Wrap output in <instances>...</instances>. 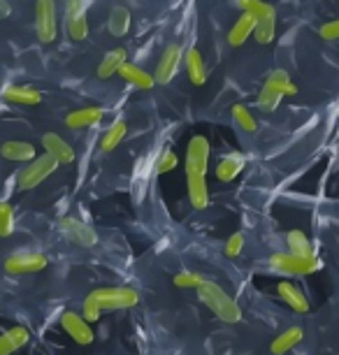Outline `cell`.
Wrapping results in <instances>:
<instances>
[{"instance_id":"cell-17","label":"cell","mask_w":339,"mask_h":355,"mask_svg":"<svg viewBox=\"0 0 339 355\" xmlns=\"http://www.w3.org/2000/svg\"><path fill=\"white\" fill-rule=\"evenodd\" d=\"M186 189H189V200L195 209H205L209 205L207 177L205 174H186Z\"/></svg>"},{"instance_id":"cell-14","label":"cell","mask_w":339,"mask_h":355,"mask_svg":"<svg viewBox=\"0 0 339 355\" xmlns=\"http://www.w3.org/2000/svg\"><path fill=\"white\" fill-rule=\"evenodd\" d=\"M244 167H247V156H244V153L232 151V153H228V156H223L221 160H218L216 179H218V182H223V184L235 182L239 174H242Z\"/></svg>"},{"instance_id":"cell-5","label":"cell","mask_w":339,"mask_h":355,"mask_svg":"<svg viewBox=\"0 0 339 355\" xmlns=\"http://www.w3.org/2000/svg\"><path fill=\"white\" fill-rule=\"evenodd\" d=\"M58 230H61V234L68 242L84 246V249H91V246L98 244L96 230H93L89 223H84V220H79L75 216H63L58 220Z\"/></svg>"},{"instance_id":"cell-19","label":"cell","mask_w":339,"mask_h":355,"mask_svg":"<svg viewBox=\"0 0 339 355\" xmlns=\"http://www.w3.org/2000/svg\"><path fill=\"white\" fill-rule=\"evenodd\" d=\"M254 28H256V17L249 15V12H242V17H239L228 31V44L242 46L251 35H254Z\"/></svg>"},{"instance_id":"cell-8","label":"cell","mask_w":339,"mask_h":355,"mask_svg":"<svg viewBox=\"0 0 339 355\" xmlns=\"http://www.w3.org/2000/svg\"><path fill=\"white\" fill-rule=\"evenodd\" d=\"M184 61V46L172 42L165 46V51L161 53V58H158L156 63V84H170L172 79H175V75L179 72V65H182Z\"/></svg>"},{"instance_id":"cell-30","label":"cell","mask_w":339,"mask_h":355,"mask_svg":"<svg viewBox=\"0 0 339 355\" xmlns=\"http://www.w3.org/2000/svg\"><path fill=\"white\" fill-rule=\"evenodd\" d=\"M65 31H68L70 40H75V42H82V40L89 37V21H86V15L65 19Z\"/></svg>"},{"instance_id":"cell-37","label":"cell","mask_w":339,"mask_h":355,"mask_svg":"<svg viewBox=\"0 0 339 355\" xmlns=\"http://www.w3.org/2000/svg\"><path fill=\"white\" fill-rule=\"evenodd\" d=\"M86 8H89V0H65V19L84 17Z\"/></svg>"},{"instance_id":"cell-6","label":"cell","mask_w":339,"mask_h":355,"mask_svg":"<svg viewBox=\"0 0 339 355\" xmlns=\"http://www.w3.org/2000/svg\"><path fill=\"white\" fill-rule=\"evenodd\" d=\"M209 153V139L205 135H193L186 144V174H207Z\"/></svg>"},{"instance_id":"cell-12","label":"cell","mask_w":339,"mask_h":355,"mask_svg":"<svg viewBox=\"0 0 339 355\" xmlns=\"http://www.w3.org/2000/svg\"><path fill=\"white\" fill-rule=\"evenodd\" d=\"M277 295L284 300L286 304L290 306L297 313H307L309 311V300L307 295L302 293L300 286H295L293 281H279L277 284Z\"/></svg>"},{"instance_id":"cell-21","label":"cell","mask_w":339,"mask_h":355,"mask_svg":"<svg viewBox=\"0 0 339 355\" xmlns=\"http://www.w3.org/2000/svg\"><path fill=\"white\" fill-rule=\"evenodd\" d=\"M302 339H304L302 327H297V325L286 327V330L281 334H277V339L270 344V351H272V355H286L288 351H293Z\"/></svg>"},{"instance_id":"cell-22","label":"cell","mask_w":339,"mask_h":355,"mask_svg":"<svg viewBox=\"0 0 339 355\" xmlns=\"http://www.w3.org/2000/svg\"><path fill=\"white\" fill-rule=\"evenodd\" d=\"M284 239H286V246H288L290 253L302 256V258H316L314 244H311V239L302 230H288L284 234Z\"/></svg>"},{"instance_id":"cell-1","label":"cell","mask_w":339,"mask_h":355,"mask_svg":"<svg viewBox=\"0 0 339 355\" xmlns=\"http://www.w3.org/2000/svg\"><path fill=\"white\" fill-rule=\"evenodd\" d=\"M195 291H198V297H200V302L207 306V309L214 313L216 318H221L223 323L235 325V323L242 320V309H239V304L230 297L228 293L223 291L221 286L214 284V281L205 279L202 284L195 288Z\"/></svg>"},{"instance_id":"cell-40","label":"cell","mask_w":339,"mask_h":355,"mask_svg":"<svg viewBox=\"0 0 339 355\" xmlns=\"http://www.w3.org/2000/svg\"><path fill=\"white\" fill-rule=\"evenodd\" d=\"M12 15V8L8 0H0V19H8Z\"/></svg>"},{"instance_id":"cell-23","label":"cell","mask_w":339,"mask_h":355,"mask_svg":"<svg viewBox=\"0 0 339 355\" xmlns=\"http://www.w3.org/2000/svg\"><path fill=\"white\" fill-rule=\"evenodd\" d=\"M125 58H128V53H125L123 46H116V49H112L105 53V58L101 61V65H98V70H96V75L101 77V79H110V77H114L119 68L125 63Z\"/></svg>"},{"instance_id":"cell-10","label":"cell","mask_w":339,"mask_h":355,"mask_svg":"<svg viewBox=\"0 0 339 355\" xmlns=\"http://www.w3.org/2000/svg\"><path fill=\"white\" fill-rule=\"evenodd\" d=\"M61 327L70 334L72 341L79 344V346H89V344H93V339H96V334H93L89 320H86L82 313L65 311L61 316Z\"/></svg>"},{"instance_id":"cell-3","label":"cell","mask_w":339,"mask_h":355,"mask_svg":"<svg viewBox=\"0 0 339 355\" xmlns=\"http://www.w3.org/2000/svg\"><path fill=\"white\" fill-rule=\"evenodd\" d=\"M268 267L277 274H286V277H309V274H316L323 265L318 258H302L290 251H279L268 258Z\"/></svg>"},{"instance_id":"cell-4","label":"cell","mask_w":339,"mask_h":355,"mask_svg":"<svg viewBox=\"0 0 339 355\" xmlns=\"http://www.w3.org/2000/svg\"><path fill=\"white\" fill-rule=\"evenodd\" d=\"M56 167H58V160L54 156H49V153L35 156L33 160H28V165H26L21 172L17 174V189L19 191L35 189V186H40L44 179H49L51 174L56 172Z\"/></svg>"},{"instance_id":"cell-11","label":"cell","mask_w":339,"mask_h":355,"mask_svg":"<svg viewBox=\"0 0 339 355\" xmlns=\"http://www.w3.org/2000/svg\"><path fill=\"white\" fill-rule=\"evenodd\" d=\"M42 146H44V151L49 153V156H54L58 160V165L75 163V149H72V146L65 142L61 135H56V132H44Z\"/></svg>"},{"instance_id":"cell-2","label":"cell","mask_w":339,"mask_h":355,"mask_svg":"<svg viewBox=\"0 0 339 355\" xmlns=\"http://www.w3.org/2000/svg\"><path fill=\"white\" fill-rule=\"evenodd\" d=\"M86 297L101 311H116V309H132L139 304V293L130 286H107L96 288Z\"/></svg>"},{"instance_id":"cell-33","label":"cell","mask_w":339,"mask_h":355,"mask_svg":"<svg viewBox=\"0 0 339 355\" xmlns=\"http://www.w3.org/2000/svg\"><path fill=\"white\" fill-rule=\"evenodd\" d=\"M205 281L202 274H198V272H189V270H184V272H177L175 277H172V284H175L177 288H198Z\"/></svg>"},{"instance_id":"cell-28","label":"cell","mask_w":339,"mask_h":355,"mask_svg":"<svg viewBox=\"0 0 339 355\" xmlns=\"http://www.w3.org/2000/svg\"><path fill=\"white\" fill-rule=\"evenodd\" d=\"M107 28H110V33L114 37H123L125 33L130 31V12H128V8H123V5H116V8L110 12Z\"/></svg>"},{"instance_id":"cell-41","label":"cell","mask_w":339,"mask_h":355,"mask_svg":"<svg viewBox=\"0 0 339 355\" xmlns=\"http://www.w3.org/2000/svg\"><path fill=\"white\" fill-rule=\"evenodd\" d=\"M230 355H249V353H230Z\"/></svg>"},{"instance_id":"cell-9","label":"cell","mask_w":339,"mask_h":355,"mask_svg":"<svg viewBox=\"0 0 339 355\" xmlns=\"http://www.w3.org/2000/svg\"><path fill=\"white\" fill-rule=\"evenodd\" d=\"M46 256L40 251H19L5 260V272L8 274H33V272H42L46 267Z\"/></svg>"},{"instance_id":"cell-7","label":"cell","mask_w":339,"mask_h":355,"mask_svg":"<svg viewBox=\"0 0 339 355\" xmlns=\"http://www.w3.org/2000/svg\"><path fill=\"white\" fill-rule=\"evenodd\" d=\"M35 33L42 44L56 40V5L54 0H37L35 3Z\"/></svg>"},{"instance_id":"cell-27","label":"cell","mask_w":339,"mask_h":355,"mask_svg":"<svg viewBox=\"0 0 339 355\" xmlns=\"http://www.w3.org/2000/svg\"><path fill=\"white\" fill-rule=\"evenodd\" d=\"M125 132H128V125H125V121H121V119H119V121H114L107 130L103 132V137H101V151L103 153L114 151L116 146L123 142Z\"/></svg>"},{"instance_id":"cell-31","label":"cell","mask_w":339,"mask_h":355,"mask_svg":"<svg viewBox=\"0 0 339 355\" xmlns=\"http://www.w3.org/2000/svg\"><path fill=\"white\" fill-rule=\"evenodd\" d=\"M284 100L281 93H277L275 89H270V86H263L261 93H258V100H256V105L261 107L263 112H275L279 103Z\"/></svg>"},{"instance_id":"cell-26","label":"cell","mask_w":339,"mask_h":355,"mask_svg":"<svg viewBox=\"0 0 339 355\" xmlns=\"http://www.w3.org/2000/svg\"><path fill=\"white\" fill-rule=\"evenodd\" d=\"M263 86H270V89H275L277 93H281L284 98L297 96V86L290 82V77L286 70H272Z\"/></svg>"},{"instance_id":"cell-35","label":"cell","mask_w":339,"mask_h":355,"mask_svg":"<svg viewBox=\"0 0 339 355\" xmlns=\"http://www.w3.org/2000/svg\"><path fill=\"white\" fill-rule=\"evenodd\" d=\"M179 165V158H177V153L172 151V149H163V153L158 156V163H156V172L158 174H168L172 172L175 167Z\"/></svg>"},{"instance_id":"cell-16","label":"cell","mask_w":339,"mask_h":355,"mask_svg":"<svg viewBox=\"0 0 339 355\" xmlns=\"http://www.w3.org/2000/svg\"><path fill=\"white\" fill-rule=\"evenodd\" d=\"M103 116H105L103 107H82V110H75L65 116V125L72 130H82V128H89V125L101 123Z\"/></svg>"},{"instance_id":"cell-13","label":"cell","mask_w":339,"mask_h":355,"mask_svg":"<svg viewBox=\"0 0 339 355\" xmlns=\"http://www.w3.org/2000/svg\"><path fill=\"white\" fill-rule=\"evenodd\" d=\"M184 68H186V75H189V82L193 86H202L207 82V65H205V58L202 53L195 49V46H189L184 51Z\"/></svg>"},{"instance_id":"cell-29","label":"cell","mask_w":339,"mask_h":355,"mask_svg":"<svg viewBox=\"0 0 339 355\" xmlns=\"http://www.w3.org/2000/svg\"><path fill=\"white\" fill-rule=\"evenodd\" d=\"M232 121L237 123V128L239 130H244V132H256L258 130V123H256V119H254V114L249 112V107H244V105H232Z\"/></svg>"},{"instance_id":"cell-39","label":"cell","mask_w":339,"mask_h":355,"mask_svg":"<svg viewBox=\"0 0 339 355\" xmlns=\"http://www.w3.org/2000/svg\"><path fill=\"white\" fill-rule=\"evenodd\" d=\"M82 316L89 320V323H96V320H101V316H103V311L98 309L96 304L91 302L89 297L84 300V304H82Z\"/></svg>"},{"instance_id":"cell-38","label":"cell","mask_w":339,"mask_h":355,"mask_svg":"<svg viewBox=\"0 0 339 355\" xmlns=\"http://www.w3.org/2000/svg\"><path fill=\"white\" fill-rule=\"evenodd\" d=\"M321 37L328 40V42H339V19H335V21H328L321 26Z\"/></svg>"},{"instance_id":"cell-32","label":"cell","mask_w":339,"mask_h":355,"mask_svg":"<svg viewBox=\"0 0 339 355\" xmlns=\"http://www.w3.org/2000/svg\"><path fill=\"white\" fill-rule=\"evenodd\" d=\"M15 232V209L8 202H0V237H10Z\"/></svg>"},{"instance_id":"cell-36","label":"cell","mask_w":339,"mask_h":355,"mask_svg":"<svg viewBox=\"0 0 339 355\" xmlns=\"http://www.w3.org/2000/svg\"><path fill=\"white\" fill-rule=\"evenodd\" d=\"M242 249H244V234L242 232H235V234H230V239L225 242L223 253L228 258H237L239 253H242Z\"/></svg>"},{"instance_id":"cell-20","label":"cell","mask_w":339,"mask_h":355,"mask_svg":"<svg viewBox=\"0 0 339 355\" xmlns=\"http://www.w3.org/2000/svg\"><path fill=\"white\" fill-rule=\"evenodd\" d=\"M31 341V332L26 330L24 325H15L10 327L8 332L0 334V355H12L17 353L19 348H24Z\"/></svg>"},{"instance_id":"cell-25","label":"cell","mask_w":339,"mask_h":355,"mask_svg":"<svg viewBox=\"0 0 339 355\" xmlns=\"http://www.w3.org/2000/svg\"><path fill=\"white\" fill-rule=\"evenodd\" d=\"M237 8L256 17L258 21H277V10L265 0H237Z\"/></svg>"},{"instance_id":"cell-34","label":"cell","mask_w":339,"mask_h":355,"mask_svg":"<svg viewBox=\"0 0 339 355\" xmlns=\"http://www.w3.org/2000/svg\"><path fill=\"white\" fill-rule=\"evenodd\" d=\"M277 35V21H258L256 28H254V37L256 42L261 44H270L272 40Z\"/></svg>"},{"instance_id":"cell-18","label":"cell","mask_w":339,"mask_h":355,"mask_svg":"<svg viewBox=\"0 0 339 355\" xmlns=\"http://www.w3.org/2000/svg\"><path fill=\"white\" fill-rule=\"evenodd\" d=\"M0 156L5 160H15V163H28L37 156L35 146L31 142H24V139H10V142L0 144Z\"/></svg>"},{"instance_id":"cell-24","label":"cell","mask_w":339,"mask_h":355,"mask_svg":"<svg viewBox=\"0 0 339 355\" xmlns=\"http://www.w3.org/2000/svg\"><path fill=\"white\" fill-rule=\"evenodd\" d=\"M3 98L8 103H17V105H40L42 103V93L31 89V86H8L3 91Z\"/></svg>"},{"instance_id":"cell-15","label":"cell","mask_w":339,"mask_h":355,"mask_svg":"<svg viewBox=\"0 0 339 355\" xmlns=\"http://www.w3.org/2000/svg\"><path fill=\"white\" fill-rule=\"evenodd\" d=\"M116 75L121 77L123 82H128L130 86H135V89H139V91H149V89H154V84H156L154 75H149L147 70H142L139 65L128 63V61L119 68Z\"/></svg>"}]
</instances>
